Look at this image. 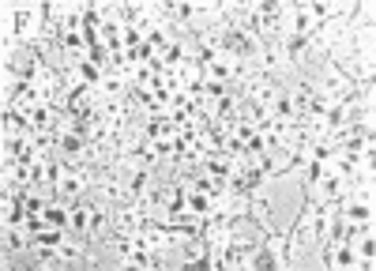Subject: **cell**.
Here are the masks:
<instances>
[{"label": "cell", "mask_w": 376, "mask_h": 271, "mask_svg": "<svg viewBox=\"0 0 376 271\" xmlns=\"http://www.w3.org/2000/svg\"><path fill=\"white\" fill-rule=\"evenodd\" d=\"M90 218H95V208L90 203H75V208L68 211V230H90Z\"/></svg>", "instance_id": "obj_2"}, {"label": "cell", "mask_w": 376, "mask_h": 271, "mask_svg": "<svg viewBox=\"0 0 376 271\" xmlns=\"http://www.w3.org/2000/svg\"><path fill=\"white\" fill-rule=\"evenodd\" d=\"M68 203H45L42 218H38L34 226H57V230H68Z\"/></svg>", "instance_id": "obj_1"}]
</instances>
